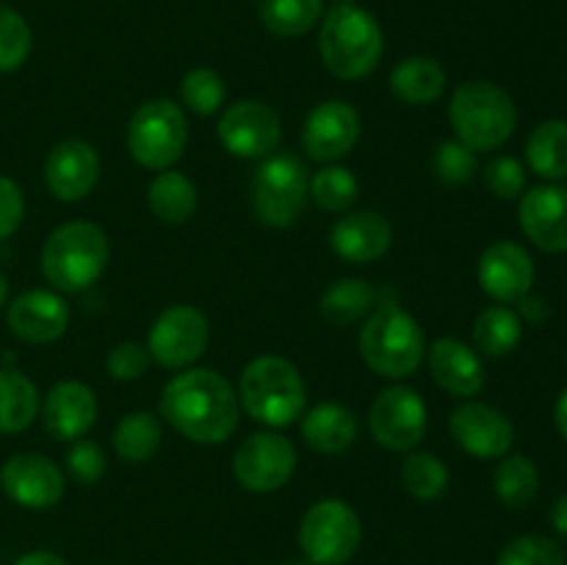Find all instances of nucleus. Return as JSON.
Instances as JSON below:
<instances>
[{
	"mask_svg": "<svg viewBox=\"0 0 567 565\" xmlns=\"http://www.w3.org/2000/svg\"><path fill=\"white\" fill-rule=\"evenodd\" d=\"M520 227L543 253L567 249V188L535 186L520 197Z\"/></svg>",
	"mask_w": 567,
	"mask_h": 565,
	"instance_id": "nucleus-19",
	"label": "nucleus"
},
{
	"mask_svg": "<svg viewBox=\"0 0 567 565\" xmlns=\"http://www.w3.org/2000/svg\"><path fill=\"white\" fill-rule=\"evenodd\" d=\"M188 142V120L172 100H147L127 125V150L147 170H169Z\"/></svg>",
	"mask_w": 567,
	"mask_h": 565,
	"instance_id": "nucleus-8",
	"label": "nucleus"
},
{
	"mask_svg": "<svg viewBox=\"0 0 567 565\" xmlns=\"http://www.w3.org/2000/svg\"><path fill=\"white\" fill-rule=\"evenodd\" d=\"M147 363H150L147 347H142V343H136V341L116 343V347L109 352V358H105L109 374L114 377V380H122V382L138 380V377L147 371Z\"/></svg>",
	"mask_w": 567,
	"mask_h": 565,
	"instance_id": "nucleus-42",
	"label": "nucleus"
},
{
	"mask_svg": "<svg viewBox=\"0 0 567 565\" xmlns=\"http://www.w3.org/2000/svg\"><path fill=\"white\" fill-rule=\"evenodd\" d=\"M430 371L452 397H474L485 386L480 355L457 338H437L430 347Z\"/></svg>",
	"mask_w": 567,
	"mask_h": 565,
	"instance_id": "nucleus-23",
	"label": "nucleus"
},
{
	"mask_svg": "<svg viewBox=\"0 0 567 565\" xmlns=\"http://www.w3.org/2000/svg\"><path fill=\"white\" fill-rule=\"evenodd\" d=\"M496 565H567L565 552L557 541L546 535H524L509 541L498 552Z\"/></svg>",
	"mask_w": 567,
	"mask_h": 565,
	"instance_id": "nucleus-38",
	"label": "nucleus"
},
{
	"mask_svg": "<svg viewBox=\"0 0 567 565\" xmlns=\"http://www.w3.org/2000/svg\"><path fill=\"white\" fill-rule=\"evenodd\" d=\"M241 404L255 421L269 427H291L305 413L308 388L297 366L277 355L255 358L241 374Z\"/></svg>",
	"mask_w": 567,
	"mask_h": 565,
	"instance_id": "nucleus-4",
	"label": "nucleus"
},
{
	"mask_svg": "<svg viewBox=\"0 0 567 565\" xmlns=\"http://www.w3.org/2000/svg\"><path fill=\"white\" fill-rule=\"evenodd\" d=\"M324 14V0H264L260 20L266 31L280 39H293L308 33Z\"/></svg>",
	"mask_w": 567,
	"mask_h": 565,
	"instance_id": "nucleus-31",
	"label": "nucleus"
},
{
	"mask_svg": "<svg viewBox=\"0 0 567 565\" xmlns=\"http://www.w3.org/2000/svg\"><path fill=\"white\" fill-rule=\"evenodd\" d=\"M446 89V72L435 59L410 55L399 61L391 72V92L408 105H430Z\"/></svg>",
	"mask_w": 567,
	"mask_h": 565,
	"instance_id": "nucleus-25",
	"label": "nucleus"
},
{
	"mask_svg": "<svg viewBox=\"0 0 567 565\" xmlns=\"http://www.w3.org/2000/svg\"><path fill=\"white\" fill-rule=\"evenodd\" d=\"M554 419H557L559 435H563L567 441V388L563 391V397L557 399V410H554Z\"/></svg>",
	"mask_w": 567,
	"mask_h": 565,
	"instance_id": "nucleus-47",
	"label": "nucleus"
},
{
	"mask_svg": "<svg viewBox=\"0 0 567 565\" xmlns=\"http://www.w3.org/2000/svg\"><path fill=\"white\" fill-rule=\"evenodd\" d=\"M147 205L164 225H183L197 210V186L183 172L161 170L147 188Z\"/></svg>",
	"mask_w": 567,
	"mask_h": 565,
	"instance_id": "nucleus-26",
	"label": "nucleus"
},
{
	"mask_svg": "<svg viewBox=\"0 0 567 565\" xmlns=\"http://www.w3.org/2000/svg\"><path fill=\"white\" fill-rule=\"evenodd\" d=\"M485 186L498 199H518L526 186V172L518 158L498 155L485 166Z\"/></svg>",
	"mask_w": 567,
	"mask_h": 565,
	"instance_id": "nucleus-40",
	"label": "nucleus"
},
{
	"mask_svg": "<svg viewBox=\"0 0 567 565\" xmlns=\"http://www.w3.org/2000/svg\"><path fill=\"white\" fill-rule=\"evenodd\" d=\"M161 446V421L153 413H127L114 430V449L127 463H147Z\"/></svg>",
	"mask_w": 567,
	"mask_h": 565,
	"instance_id": "nucleus-33",
	"label": "nucleus"
},
{
	"mask_svg": "<svg viewBox=\"0 0 567 565\" xmlns=\"http://www.w3.org/2000/svg\"><path fill=\"white\" fill-rule=\"evenodd\" d=\"M457 142L474 153H491L498 150L515 131V105L504 89L491 81H468L457 86L449 105Z\"/></svg>",
	"mask_w": 567,
	"mask_h": 565,
	"instance_id": "nucleus-5",
	"label": "nucleus"
},
{
	"mask_svg": "<svg viewBox=\"0 0 567 565\" xmlns=\"http://www.w3.org/2000/svg\"><path fill=\"white\" fill-rule=\"evenodd\" d=\"M374 288L360 277H343L321 294V316L330 325L347 327L363 319L374 305Z\"/></svg>",
	"mask_w": 567,
	"mask_h": 565,
	"instance_id": "nucleus-30",
	"label": "nucleus"
},
{
	"mask_svg": "<svg viewBox=\"0 0 567 565\" xmlns=\"http://www.w3.org/2000/svg\"><path fill=\"white\" fill-rule=\"evenodd\" d=\"M181 97L194 114L210 116L225 103V81L219 78V72L199 66V70L186 72L181 83Z\"/></svg>",
	"mask_w": 567,
	"mask_h": 565,
	"instance_id": "nucleus-37",
	"label": "nucleus"
},
{
	"mask_svg": "<svg viewBox=\"0 0 567 565\" xmlns=\"http://www.w3.org/2000/svg\"><path fill=\"white\" fill-rule=\"evenodd\" d=\"M297 469V449L288 438L277 432H255L233 458V474L247 491L271 493L280 491Z\"/></svg>",
	"mask_w": 567,
	"mask_h": 565,
	"instance_id": "nucleus-12",
	"label": "nucleus"
},
{
	"mask_svg": "<svg viewBox=\"0 0 567 565\" xmlns=\"http://www.w3.org/2000/svg\"><path fill=\"white\" fill-rule=\"evenodd\" d=\"M363 541L358 513L341 499H321L299 524V546L313 565H343Z\"/></svg>",
	"mask_w": 567,
	"mask_h": 565,
	"instance_id": "nucleus-9",
	"label": "nucleus"
},
{
	"mask_svg": "<svg viewBox=\"0 0 567 565\" xmlns=\"http://www.w3.org/2000/svg\"><path fill=\"white\" fill-rule=\"evenodd\" d=\"M210 325L192 305H172L155 319L147 336V352L164 369H186L203 358Z\"/></svg>",
	"mask_w": 567,
	"mask_h": 565,
	"instance_id": "nucleus-10",
	"label": "nucleus"
},
{
	"mask_svg": "<svg viewBox=\"0 0 567 565\" xmlns=\"http://www.w3.org/2000/svg\"><path fill=\"white\" fill-rule=\"evenodd\" d=\"M252 210L264 225L291 227L305 214L310 197V177L302 161L291 153L271 155L252 175Z\"/></svg>",
	"mask_w": 567,
	"mask_h": 565,
	"instance_id": "nucleus-7",
	"label": "nucleus"
},
{
	"mask_svg": "<svg viewBox=\"0 0 567 565\" xmlns=\"http://www.w3.org/2000/svg\"><path fill=\"white\" fill-rule=\"evenodd\" d=\"M0 487L14 504L28 510H48L64 496L61 469L44 454H14L0 469Z\"/></svg>",
	"mask_w": 567,
	"mask_h": 565,
	"instance_id": "nucleus-14",
	"label": "nucleus"
},
{
	"mask_svg": "<svg viewBox=\"0 0 567 565\" xmlns=\"http://www.w3.org/2000/svg\"><path fill=\"white\" fill-rule=\"evenodd\" d=\"M520 336H524V321L515 310L504 308V305L482 310L474 325V347L487 358L509 355L520 343Z\"/></svg>",
	"mask_w": 567,
	"mask_h": 565,
	"instance_id": "nucleus-29",
	"label": "nucleus"
},
{
	"mask_svg": "<svg viewBox=\"0 0 567 565\" xmlns=\"http://www.w3.org/2000/svg\"><path fill=\"white\" fill-rule=\"evenodd\" d=\"M39 410L37 386L22 371H0V432H22L33 424Z\"/></svg>",
	"mask_w": 567,
	"mask_h": 565,
	"instance_id": "nucleus-28",
	"label": "nucleus"
},
{
	"mask_svg": "<svg viewBox=\"0 0 567 565\" xmlns=\"http://www.w3.org/2000/svg\"><path fill=\"white\" fill-rule=\"evenodd\" d=\"M280 116L258 100H238L221 114L219 142L236 158H266L280 147Z\"/></svg>",
	"mask_w": 567,
	"mask_h": 565,
	"instance_id": "nucleus-13",
	"label": "nucleus"
},
{
	"mask_svg": "<svg viewBox=\"0 0 567 565\" xmlns=\"http://www.w3.org/2000/svg\"><path fill=\"white\" fill-rule=\"evenodd\" d=\"M476 153L465 147L463 142L452 138L443 142L435 153V175L449 186H465L476 177Z\"/></svg>",
	"mask_w": 567,
	"mask_h": 565,
	"instance_id": "nucleus-39",
	"label": "nucleus"
},
{
	"mask_svg": "<svg viewBox=\"0 0 567 565\" xmlns=\"http://www.w3.org/2000/svg\"><path fill=\"white\" fill-rule=\"evenodd\" d=\"M14 565H66V559H61L59 554L53 552H31L22 554Z\"/></svg>",
	"mask_w": 567,
	"mask_h": 565,
	"instance_id": "nucleus-46",
	"label": "nucleus"
},
{
	"mask_svg": "<svg viewBox=\"0 0 567 565\" xmlns=\"http://www.w3.org/2000/svg\"><path fill=\"white\" fill-rule=\"evenodd\" d=\"M493 487L502 504H507L509 510H524L535 502L540 491V474L526 454H509L498 463Z\"/></svg>",
	"mask_w": 567,
	"mask_h": 565,
	"instance_id": "nucleus-32",
	"label": "nucleus"
},
{
	"mask_svg": "<svg viewBox=\"0 0 567 565\" xmlns=\"http://www.w3.org/2000/svg\"><path fill=\"white\" fill-rule=\"evenodd\" d=\"M6 297H9V282H6V277L0 275V308L6 305Z\"/></svg>",
	"mask_w": 567,
	"mask_h": 565,
	"instance_id": "nucleus-48",
	"label": "nucleus"
},
{
	"mask_svg": "<svg viewBox=\"0 0 567 565\" xmlns=\"http://www.w3.org/2000/svg\"><path fill=\"white\" fill-rule=\"evenodd\" d=\"M358 136L360 116L343 100H327V103L316 105L302 127L305 153L313 161H324V164L352 153Z\"/></svg>",
	"mask_w": 567,
	"mask_h": 565,
	"instance_id": "nucleus-15",
	"label": "nucleus"
},
{
	"mask_svg": "<svg viewBox=\"0 0 567 565\" xmlns=\"http://www.w3.org/2000/svg\"><path fill=\"white\" fill-rule=\"evenodd\" d=\"M66 469L81 485H94L105 474V454L94 441L78 438L72 449L66 452Z\"/></svg>",
	"mask_w": 567,
	"mask_h": 565,
	"instance_id": "nucleus-41",
	"label": "nucleus"
},
{
	"mask_svg": "<svg viewBox=\"0 0 567 565\" xmlns=\"http://www.w3.org/2000/svg\"><path fill=\"white\" fill-rule=\"evenodd\" d=\"M22 214H25V199L22 188L11 177L0 175V242L9 238L20 227Z\"/></svg>",
	"mask_w": 567,
	"mask_h": 565,
	"instance_id": "nucleus-43",
	"label": "nucleus"
},
{
	"mask_svg": "<svg viewBox=\"0 0 567 565\" xmlns=\"http://www.w3.org/2000/svg\"><path fill=\"white\" fill-rule=\"evenodd\" d=\"M302 438L321 454H341L358 438V421L352 410L338 402H321L305 415Z\"/></svg>",
	"mask_w": 567,
	"mask_h": 565,
	"instance_id": "nucleus-24",
	"label": "nucleus"
},
{
	"mask_svg": "<svg viewBox=\"0 0 567 565\" xmlns=\"http://www.w3.org/2000/svg\"><path fill=\"white\" fill-rule=\"evenodd\" d=\"M100 181L97 150L81 138H66L50 150L44 161V183L61 203H78L89 197Z\"/></svg>",
	"mask_w": 567,
	"mask_h": 565,
	"instance_id": "nucleus-16",
	"label": "nucleus"
},
{
	"mask_svg": "<svg viewBox=\"0 0 567 565\" xmlns=\"http://www.w3.org/2000/svg\"><path fill=\"white\" fill-rule=\"evenodd\" d=\"M393 230L388 219L377 210H358L349 214L332 227L330 244L338 258L349 264H371L380 260L391 249Z\"/></svg>",
	"mask_w": 567,
	"mask_h": 565,
	"instance_id": "nucleus-22",
	"label": "nucleus"
},
{
	"mask_svg": "<svg viewBox=\"0 0 567 565\" xmlns=\"http://www.w3.org/2000/svg\"><path fill=\"white\" fill-rule=\"evenodd\" d=\"M166 421L188 441L225 443L238 427V397L214 369H192L172 377L161 397Z\"/></svg>",
	"mask_w": 567,
	"mask_h": 565,
	"instance_id": "nucleus-1",
	"label": "nucleus"
},
{
	"mask_svg": "<svg viewBox=\"0 0 567 565\" xmlns=\"http://www.w3.org/2000/svg\"><path fill=\"white\" fill-rule=\"evenodd\" d=\"M452 435L468 454L482 460L504 458L513 446V421L485 402L460 404L452 413Z\"/></svg>",
	"mask_w": 567,
	"mask_h": 565,
	"instance_id": "nucleus-17",
	"label": "nucleus"
},
{
	"mask_svg": "<svg viewBox=\"0 0 567 565\" xmlns=\"http://www.w3.org/2000/svg\"><path fill=\"white\" fill-rule=\"evenodd\" d=\"M31 44L33 37L25 17L0 3V72L20 70L31 53Z\"/></svg>",
	"mask_w": 567,
	"mask_h": 565,
	"instance_id": "nucleus-36",
	"label": "nucleus"
},
{
	"mask_svg": "<svg viewBox=\"0 0 567 565\" xmlns=\"http://www.w3.org/2000/svg\"><path fill=\"white\" fill-rule=\"evenodd\" d=\"M426 343L419 321L399 305L385 302L360 330V355L382 377H410L424 360Z\"/></svg>",
	"mask_w": 567,
	"mask_h": 565,
	"instance_id": "nucleus-6",
	"label": "nucleus"
},
{
	"mask_svg": "<svg viewBox=\"0 0 567 565\" xmlns=\"http://www.w3.org/2000/svg\"><path fill=\"white\" fill-rule=\"evenodd\" d=\"M551 526L557 535L567 537V493H563V496L551 504Z\"/></svg>",
	"mask_w": 567,
	"mask_h": 565,
	"instance_id": "nucleus-45",
	"label": "nucleus"
},
{
	"mask_svg": "<svg viewBox=\"0 0 567 565\" xmlns=\"http://www.w3.org/2000/svg\"><path fill=\"white\" fill-rule=\"evenodd\" d=\"M369 427L380 446L391 452H413L426 432L424 399L408 386L385 388L371 402Z\"/></svg>",
	"mask_w": 567,
	"mask_h": 565,
	"instance_id": "nucleus-11",
	"label": "nucleus"
},
{
	"mask_svg": "<svg viewBox=\"0 0 567 565\" xmlns=\"http://www.w3.org/2000/svg\"><path fill=\"white\" fill-rule=\"evenodd\" d=\"M319 53L327 70L343 81H358L382 59L380 22L354 3H336L319 31Z\"/></svg>",
	"mask_w": 567,
	"mask_h": 565,
	"instance_id": "nucleus-2",
	"label": "nucleus"
},
{
	"mask_svg": "<svg viewBox=\"0 0 567 565\" xmlns=\"http://www.w3.org/2000/svg\"><path fill=\"white\" fill-rule=\"evenodd\" d=\"M42 419L44 430L55 441H78L92 430L94 419H97V399H94L92 388L83 386V382H55L44 397Z\"/></svg>",
	"mask_w": 567,
	"mask_h": 565,
	"instance_id": "nucleus-21",
	"label": "nucleus"
},
{
	"mask_svg": "<svg viewBox=\"0 0 567 565\" xmlns=\"http://www.w3.org/2000/svg\"><path fill=\"white\" fill-rule=\"evenodd\" d=\"M286 565H313V563H310V559H291V563Z\"/></svg>",
	"mask_w": 567,
	"mask_h": 565,
	"instance_id": "nucleus-49",
	"label": "nucleus"
},
{
	"mask_svg": "<svg viewBox=\"0 0 567 565\" xmlns=\"http://www.w3.org/2000/svg\"><path fill=\"white\" fill-rule=\"evenodd\" d=\"M480 286L496 302H518L535 282V260L520 244L496 242L480 258Z\"/></svg>",
	"mask_w": 567,
	"mask_h": 565,
	"instance_id": "nucleus-18",
	"label": "nucleus"
},
{
	"mask_svg": "<svg viewBox=\"0 0 567 565\" xmlns=\"http://www.w3.org/2000/svg\"><path fill=\"white\" fill-rule=\"evenodd\" d=\"M109 266V236L94 222H66L42 247V275L53 288L78 294L97 282Z\"/></svg>",
	"mask_w": 567,
	"mask_h": 565,
	"instance_id": "nucleus-3",
	"label": "nucleus"
},
{
	"mask_svg": "<svg viewBox=\"0 0 567 565\" xmlns=\"http://www.w3.org/2000/svg\"><path fill=\"white\" fill-rule=\"evenodd\" d=\"M358 177L343 166H324L310 181V197L321 210H330V214H347L358 199Z\"/></svg>",
	"mask_w": 567,
	"mask_h": 565,
	"instance_id": "nucleus-35",
	"label": "nucleus"
},
{
	"mask_svg": "<svg viewBox=\"0 0 567 565\" xmlns=\"http://www.w3.org/2000/svg\"><path fill=\"white\" fill-rule=\"evenodd\" d=\"M402 482L410 496L421 502H435L449 487V469L430 452L408 454L402 465Z\"/></svg>",
	"mask_w": 567,
	"mask_h": 565,
	"instance_id": "nucleus-34",
	"label": "nucleus"
},
{
	"mask_svg": "<svg viewBox=\"0 0 567 565\" xmlns=\"http://www.w3.org/2000/svg\"><path fill=\"white\" fill-rule=\"evenodd\" d=\"M9 330L14 332L20 341L28 343H53L55 338L64 336L66 325H70V308L64 299L53 291H25L9 305Z\"/></svg>",
	"mask_w": 567,
	"mask_h": 565,
	"instance_id": "nucleus-20",
	"label": "nucleus"
},
{
	"mask_svg": "<svg viewBox=\"0 0 567 565\" xmlns=\"http://www.w3.org/2000/svg\"><path fill=\"white\" fill-rule=\"evenodd\" d=\"M518 316L520 321H529V325H543L548 319L546 299L526 294V297L518 299Z\"/></svg>",
	"mask_w": 567,
	"mask_h": 565,
	"instance_id": "nucleus-44",
	"label": "nucleus"
},
{
	"mask_svg": "<svg viewBox=\"0 0 567 565\" xmlns=\"http://www.w3.org/2000/svg\"><path fill=\"white\" fill-rule=\"evenodd\" d=\"M526 158H529L532 172H537L546 181H563V177H567V122H540L529 133Z\"/></svg>",
	"mask_w": 567,
	"mask_h": 565,
	"instance_id": "nucleus-27",
	"label": "nucleus"
}]
</instances>
